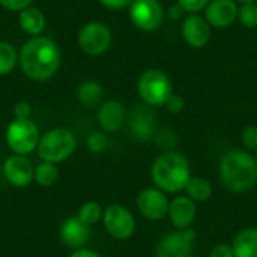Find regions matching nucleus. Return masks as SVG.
Listing matches in <instances>:
<instances>
[{
    "instance_id": "f257e3e1",
    "label": "nucleus",
    "mask_w": 257,
    "mask_h": 257,
    "mask_svg": "<svg viewBox=\"0 0 257 257\" xmlns=\"http://www.w3.org/2000/svg\"><path fill=\"white\" fill-rule=\"evenodd\" d=\"M18 66L29 80L48 81L62 66V50L47 35L29 38L18 50Z\"/></svg>"
},
{
    "instance_id": "f03ea898",
    "label": "nucleus",
    "mask_w": 257,
    "mask_h": 257,
    "mask_svg": "<svg viewBox=\"0 0 257 257\" xmlns=\"http://www.w3.org/2000/svg\"><path fill=\"white\" fill-rule=\"evenodd\" d=\"M218 179L233 194L251 191L257 185L256 157L239 148L226 151L218 161Z\"/></svg>"
},
{
    "instance_id": "7ed1b4c3",
    "label": "nucleus",
    "mask_w": 257,
    "mask_h": 257,
    "mask_svg": "<svg viewBox=\"0 0 257 257\" xmlns=\"http://www.w3.org/2000/svg\"><path fill=\"white\" fill-rule=\"evenodd\" d=\"M191 176V164L188 158L176 149L161 152L151 166L154 187L166 194H178L184 191Z\"/></svg>"
},
{
    "instance_id": "20e7f679",
    "label": "nucleus",
    "mask_w": 257,
    "mask_h": 257,
    "mask_svg": "<svg viewBox=\"0 0 257 257\" xmlns=\"http://www.w3.org/2000/svg\"><path fill=\"white\" fill-rule=\"evenodd\" d=\"M77 136L65 126H54L41 134L36 154L41 161L62 164L68 161L77 151Z\"/></svg>"
},
{
    "instance_id": "39448f33",
    "label": "nucleus",
    "mask_w": 257,
    "mask_h": 257,
    "mask_svg": "<svg viewBox=\"0 0 257 257\" xmlns=\"http://www.w3.org/2000/svg\"><path fill=\"white\" fill-rule=\"evenodd\" d=\"M137 93L143 104L155 108V107H164L167 99L175 92L170 77L163 69L148 68L139 75Z\"/></svg>"
},
{
    "instance_id": "423d86ee",
    "label": "nucleus",
    "mask_w": 257,
    "mask_h": 257,
    "mask_svg": "<svg viewBox=\"0 0 257 257\" xmlns=\"http://www.w3.org/2000/svg\"><path fill=\"white\" fill-rule=\"evenodd\" d=\"M41 131L33 119H12L5 130V143L11 154L29 157L36 152Z\"/></svg>"
},
{
    "instance_id": "0eeeda50",
    "label": "nucleus",
    "mask_w": 257,
    "mask_h": 257,
    "mask_svg": "<svg viewBox=\"0 0 257 257\" xmlns=\"http://www.w3.org/2000/svg\"><path fill=\"white\" fill-rule=\"evenodd\" d=\"M113 44V32L111 29L98 20L87 21L83 24L77 33V45L78 48L90 57H98L105 54Z\"/></svg>"
},
{
    "instance_id": "6e6552de",
    "label": "nucleus",
    "mask_w": 257,
    "mask_h": 257,
    "mask_svg": "<svg viewBox=\"0 0 257 257\" xmlns=\"http://www.w3.org/2000/svg\"><path fill=\"white\" fill-rule=\"evenodd\" d=\"M102 226L108 236L116 241H126L130 239L137 229V221L131 209L120 203H111L104 208L102 215Z\"/></svg>"
},
{
    "instance_id": "1a4fd4ad",
    "label": "nucleus",
    "mask_w": 257,
    "mask_h": 257,
    "mask_svg": "<svg viewBox=\"0 0 257 257\" xmlns=\"http://www.w3.org/2000/svg\"><path fill=\"white\" fill-rule=\"evenodd\" d=\"M128 15L136 29L152 33L163 27L166 9L160 0H134L128 8Z\"/></svg>"
},
{
    "instance_id": "9d476101",
    "label": "nucleus",
    "mask_w": 257,
    "mask_h": 257,
    "mask_svg": "<svg viewBox=\"0 0 257 257\" xmlns=\"http://www.w3.org/2000/svg\"><path fill=\"white\" fill-rule=\"evenodd\" d=\"M197 233L193 229L166 233L155 247V257H194Z\"/></svg>"
},
{
    "instance_id": "9b49d317",
    "label": "nucleus",
    "mask_w": 257,
    "mask_h": 257,
    "mask_svg": "<svg viewBox=\"0 0 257 257\" xmlns=\"http://www.w3.org/2000/svg\"><path fill=\"white\" fill-rule=\"evenodd\" d=\"M170 199L157 187L143 188L136 197V206L140 215L149 221H161L167 217Z\"/></svg>"
},
{
    "instance_id": "f8f14e48",
    "label": "nucleus",
    "mask_w": 257,
    "mask_h": 257,
    "mask_svg": "<svg viewBox=\"0 0 257 257\" xmlns=\"http://www.w3.org/2000/svg\"><path fill=\"white\" fill-rule=\"evenodd\" d=\"M158 130L157 114L152 107L142 104L136 105L128 116V131L130 136L140 143H148L154 139Z\"/></svg>"
},
{
    "instance_id": "ddd939ff",
    "label": "nucleus",
    "mask_w": 257,
    "mask_h": 257,
    "mask_svg": "<svg viewBox=\"0 0 257 257\" xmlns=\"http://www.w3.org/2000/svg\"><path fill=\"white\" fill-rule=\"evenodd\" d=\"M5 181L14 188H27L35 182V166L29 157L11 154L2 166Z\"/></svg>"
},
{
    "instance_id": "4468645a",
    "label": "nucleus",
    "mask_w": 257,
    "mask_h": 257,
    "mask_svg": "<svg viewBox=\"0 0 257 257\" xmlns=\"http://www.w3.org/2000/svg\"><path fill=\"white\" fill-rule=\"evenodd\" d=\"M181 36L184 42L194 48H205L212 38V27L200 14H187L181 23Z\"/></svg>"
},
{
    "instance_id": "2eb2a0df",
    "label": "nucleus",
    "mask_w": 257,
    "mask_h": 257,
    "mask_svg": "<svg viewBox=\"0 0 257 257\" xmlns=\"http://www.w3.org/2000/svg\"><path fill=\"white\" fill-rule=\"evenodd\" d=\"M59 239L71 251L84 248L90 239V227L86 226L77 215L66 217L60 223Z\"/></svg>"
},
{
    "instance_id": "dca6fc26",
    "label": "nucleus",
    "mask_w": 257,
    "mask_h": 257,
    "mask_svg": "<svg viewBox=\"0 0 257 257\" xmlns=\"http://www.w3.org/2000/svg\"><path fill=\"white\" fill-rule=\"evenodd\" d=\"M238 11L239 5L233 0H211L203 17L212 29H227L238 21Z\"/></svg>"
},
{
    "instance_id": "f3484780",
    "label": "nucleus",
    "mask_w": 257,
    "mask_h": 257,
    "mask_svg": "<svg viewBox=\"0 0 257 257\" xmlns=\"http://www.w3.org/2000/svg\"><path fill=\"white\" fill-rule=\"evenodd\" d=\"M126 120V108L119 99H105L96 110V122L105 134L117 133Z\"/></svg>"
},
{
    "instance_id": "a211bd4d",
    "label": "nucleus",
    "mask_w": 257,
    "mask_h": 257,
    "mask_svg": "<svg viewBox=\"0 0 257 257\" xmlns=\"http://www.w3.org/2000/svg\"><path fill=\"white\" fill-rule=\"evenodd\" d=\"M167 217L175 230L191 229L197 217V203L187 196H176L170 200Z\"/></svg>"
},
{
    "instance_id": "6ab92c4d",
    "label": "nucleus",
    "mask_w": 257,
    "mask_h": 257,
    "mask_svg": "<svg viewBox=\"0 0 257 257\" xmlns=\"http://www.w3.org/2000/svg\"><path fill=\"white\" fill-rule=\"evenodd\" d=\"M18 26L29 38L41 36L47 29V17L39 8L30 6L18 14Z\"/></svg>"
},
{
    "instance_id": "aec40b11",
    "label": "nucleus",
    "mask_w": 257,
    "mask_h": 257,
    "mask_svg": "<svg viewBox=\"0 0 257 257\" xmlns=\"http://www.w3.org/2000/svg\"><path fill=\"white\" fill-rule=\"evenodd\" d=\"M75 98L86 108H98L104 101V87L96 80H84L75 90Z\"/></svg>"
},
{
    "instance_id": "412c9836",
    "label": "nucleus",
    "mask_w": 257,
    "mask_h": 257,
    "mask_svg": "<svg viewBox=\"0 0 257 257\" xmlns=\"http://www.w3.org/2000/svg\"><path fill=\"white\" fill-rule=\"evenodd\" d=\"M230 245L235 257H257V227L239 230Z\"/></svg>"
},
{
    "instance_id": "4be33fe9",
    "label": "nucleus",
    "mask_w": 257,
    "mask_h": 257,
    "mask_svg": "<svg viewBox=\"0 0 257 257\" xmlns=\"http://www.w3.org/2000/svg\"><path fill=\"white\" fill-rule=\"evenodd\" d=\"M185 196L190 197L196 203H203L211 199L212 196V184L206 178L202 176H191L188 184L185 185Z\"/></svg>"
},
{
    "instance_id": "5701e85b",
    "label": "nucleus",
    "mask_w": 257,
    "mask_h": 257,
    "mask_svg": "<svg viewBox=\"0 0 257 257\" xmlns=\"http://www.w3.org/2000/svg\"><path fill=\"white\" fill-rule=\"evenodd\" d=\"M60 178L57 164L41 161L35 166V184L41 188H51Z\"/></svg>"
},
{
    "instance_id": "b1692460",
    "label": "nucleus",
    "mask_w": 257,
    "mask_h": 257,
    "mask_svg": "<svg viewBox=\"0 0 257 257\" xmlns=\"http://www.w3.org/2000/svg\"><path fill=\"white\" fill-rule=\"evenodd\" d=\"M18 66V50L9 41L0 39V77H6Z\"/></svg>"
},
{
    "instance_id": "393cba45",
    "label": "nucleus",
    "mask_w": 257,
    "mask_h": 257,
    "mask_svg": "<svg viewBox=\"0 0 257 257\" xmlns=\"http://www.w3.org/2000/svg\"><path fill=\"white\" fill-rule=\"evenodd\" d=\"M102 215H104V208L101 206V203L95 202V200H89L84 202L77 212V217L89 227L98 224L102 221Z\"/></svg>"
},
{
    "instance_id": "a878e982",
    "label": "nucleus",
    "mask_w": 257,
    "mask_h": 257,
    "mask_svg": "<svg viewBox=\"0 0 257 257\" xmlns=\"http://www.w3.org/2000/svg\"><path fill=\"white\" fill-rule=\"evenodd\" d=\"M84 145H86V149L90 152V154H102L108 149V145H110V140H108V134H105L104 131L101 130H96V131H90L87 136H86V140H84Z\"/></svg>"
},
{
    "instance_id": "bb28decb",
    "label": "nucleus",
    "mask_w": 257,
    "mask_h": 257,
    "mask_svg": "<svg viewBox=\"0 0 257 257\" xmlns=\"http://www.w3.org/2000/svg\"><path fill=\"white\" fill-rule=\"evenodd\" d=\"M152 140L155 142V145L158 148L163 149V152H166V151H175L176 146H178V142H179L178 134L173 130L166 128V126L158 128Z\"/></svg>"
},
{
    "instance_id": "cd10ccee",
    "label": "nucleus",
    "mask_w": 257,
    "mask_h": 257,
    "mask_svg": "<svg viewBox=\"0 0 257 257\" xmlns=\"http://www.w3.org/2000/svg\"><path fill=\"white\" fill-rule=\"evenodd\" d=\"M238 21L245 29H256L257 27V2L239 5L238 11Z\"/></svg>"
},
{
    "instance_id": "c85d7f7f",
    "label": "nucleus",
    "mask_w": 257,
    "mask_h": 257,
    "mask_svg": "<svg viewBox=\"0 0 257 257\" xmlns=\"http://www.w3.org/2000/svg\"><path fill=\"white\" fill-rule=\"evenodd\" d=\"M241 143L245 151L257 152V125H248L242 130Z\"/></svg>"
},
{
    "instance_id": "c756f323",
    "label": "nucleus",
    "mask_w": 257,
    "mask_h": 257,
    "mask_svg": "<svg viewBox=\"0 0 257 257\" xmlns=\"http://www.w3.org/2000/svg\"><path fill=\"white\" fill-rule=\"evenodd\" d=\"M12 114L14 119H32L33 114V107L29 101H17L12 107Z\"/></svg>"
},
{
    "instance_id": "7c9ffc66",
    "label": "nucleus",
    "mask_w": 257,
    "mask_h": 257,
    "mask_svg": "<svg viewBox=\"0 0 257 257\" xmlns=\"http://www.w3.org/2000/svg\"><path fill=\"white\" fill-rule=\"evenodd\" d=\"M211 0H176L178 5L184 8L187 14H200L209 5Z\"/></svg>"
},
{
    "instance_id": "2f4dec72",
    "label": "nucleus",
    "mask_w": 257,
    "mask_h": 257,
    "mask_svg": "<svg viewBox=\"0 0 257 257\" xmlns=\"http://www.w3.org/2000/svg\"><path fill=\"white\" fill-rule=\"evenodd\" d=\"M35 0H0V6L8 11V12H17L20 14L21 11L33 6Z\"/></svg>"
},
{
    "instance_id": "473e14b6",
    "label": "nucleus",
    "mask_w": 257,
    "mask_h": 257,
    "mask_svg": "<svg viewBox=\"0 0 257 257\" xmlns=\"http://www.w3.org/2000/svg\"><path fill=\"white\" fill-rule=\"evenodd\" d=\"M164 107H166V110H167L169 113H172V114H179V113H182L184 108H185V99H184L181 95L173 93V95L167 99V102H166Z\"/></svg>"
},
{
    "instance_id": "72a5a7b5",
    "label": "nucleus",
    "mask_w": 257,
    "mask_h": 257,
    "mask_svg": "<svg viewBox=\"0 0 257 257\" xmlns=\"http://www.w3.org/2000/svg\"><path fill=\"white\" fill-rule=\"evenodd\" d=\"M187 17V12L184 11V8L178 3L175 5H170L167 9H166V18L173 21V23H182V20Z\"/></svg>"
},
{
    "instance_id": "f704fd0d",
    "label": "nucleus",
    "mask_w": 257,
    "mask_h": 257,
    "mask_svg": "<svg viewBox=\"0 0 257 257\" xmlns=\"http://www.w3.org/2000/svg\"><path fill=\"white\" fill-rule=\"evenodd\" d=\"M98 2H99V5L104 6L105 9L117 12V11L128 9L134 0H98Z\"/></svg>"
},
{
    "instance_id": "c9c22d12",
    "label": "nucleus",
    "mask_w": 257,
    "mask_h": 257,
    "mask_svg": "<svg viewBox=\"0 0 257 257\" xmlns=\"http://www.w3.org/2000/svg\"><path fill=\"white\" fill-rule=\"evenodd\" d=\"M209 257H235L233 256V250L230 244L221 242V244H215L211 251H209Z\"/></svg>"
},
{
    "instance_id": "e433bc0d",
    "label": "nucleus",
    "mask_w": 257,
    "mask_h": 257,
    "mask_svg": "<svg viewBox=\"0 0 257 257\" xmlns=\"http://www.w3.org/2000/svg\"><path fill=\"white\" fill-rule=\"evenodd\" d=\"M68 257H102V256H101L98 251H95V250H92V248L84 247V248H80V250H74V251H71Z\"/></svg>"
},
{
    "instance_id": "4c0bfd02",
    "label": "nucleus",
    "mask_w": 257,
    "mask_h": 257,
    "mask_svg": "<svg viewBox=\"0 0 257 257\" xmlns=\"http://www.w3.org/2000/svg\"><path fill=\"white\" fill-rule=\"evenodd\" d=\"M235 3L238 5H244V3H253V2H257V0H233Z\"/></svg>"
},
{
    "instance_id": "58836bf2",
    "label": "nucleus",
    "mask_w": 257,
    "mask_h": 257,
    "mask_svg": "<svg viewBox=\"0 0 257 257\" xmlns=\"http://www.w3.org/2000/svg\"><path fill=\"white\" fill-rule=\"evenodd\" d=\"M254 157H256V161H257V152H256V155H254Z\"/></svg>"
}]
</instances>
